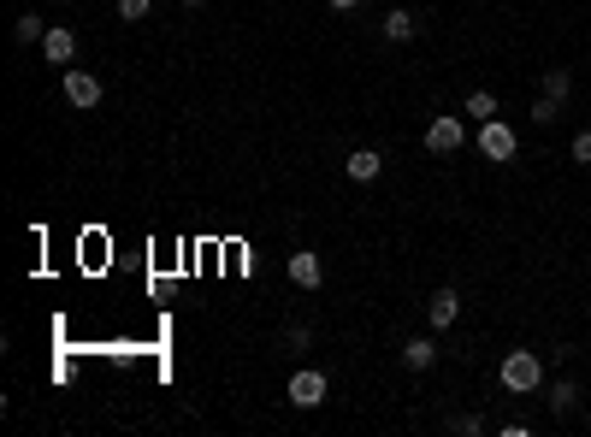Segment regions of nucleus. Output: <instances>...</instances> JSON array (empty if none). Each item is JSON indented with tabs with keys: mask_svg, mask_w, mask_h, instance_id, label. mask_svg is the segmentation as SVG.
Instances as JSON below:
<instances>
[{
	"mask_svg": "<svg viewBox=\"0 0 591 437\" xmlns=\"http://www.w3.org/2000/svg\"><path fill=\"white\" fill-rule=\"evenodd\" d=\"M497 379H502V390H514V396L544 390V355H538V349H509L502 367H497Z\"/></svg>",
	"mask_w": 591,
	"mask_h": 437,
	"instance_id": "obj_1",
	"label": "nucleus"
},
{
	"mask_svg": "<svg viewBox=\"0 0 591 437\" xmlns=\"http://www.w3.org/2000/svg\"><path fill=\"white\" fill-rule=\"evenodd\" d=\"M473 142H480V154H485V160H497V166H509V160L521 154V136H514V124H502V119H485Z\"/></svg>",
	"mask_w": 591,
	"mask_h": 437,
	"instance_id": "obj_2",
	"label": "nucleus"
},
{
	"mask_svg": "<svg viewBox=\"0 0 591 437\" xmlns=\"http://www.w3.org/2000/svg\"><path fill=\"white\" fill-rule=\"evenodd\" d=\"M468 148V130H461L456 112H438L432 124H426V154H461Z\"/></svg>",
	"mask_w": 591,
	"mask_h": 437,
	"instance_id": "obj_3",
	"label": "nucleus"
},
{
	"mask_svg": "<svg viewBox=\"0 0 591 437\" xmlns=\"http://www.w3.org/2000/svg\"><path fill=\"white\" fill-rule=\"evenodd\" d=\"M284 396H290L296 408H320L325 396H332V379H325L320 367H301L296 379H290V390H284Z\"/></svg>",
	"mask_w": 591,
	"mask_h": 437,
	"instance_id": "obj_4",
	"label": "nucleus"
},
{
	"mask_svg": "<svg viewBox=\"0 0 591 437\" xmlns=\"http://www.w3.org/2000/svg\"><path fill=\"white\" fill-rule=\"evenodd\" d=\"M66 101L78 107V112H95V107H100V78H95V71L66 66Z\"/></svg>",
	"mask_w": 591,
	"mask_h": 437,
	"instance_id": "obj_5",
	"label": "nucleus"
},
{
	"mask_svg": "<svg viewBox=\"0 0 591 437\" xmlns=\"http://www.w3.org/2000/svg\"><path fill=\"white\" fill-rule=\"evenodd\" d=\"M426 319H432V331H449L461 319V296L449 290V284H444V290H432V296H426Z\"/></svg>",
	"mask_w": 591,
	"mask_h": 437,
	"instance_id": "obj_6",
	"label": "nucleus"
},
{
	"mask_svg": "<svg viewBox=\"0 0 591 437\" xmlns=\"http://www.w3.org/2000/svg\"><path fill=\"white\" fill-rule=\"evenodd\" d=\"M290 284H296V290H320V284H325V260L313 255V248H296V255H290Z\"/></svg>",
	"mask_w": 591,
	"mask_h": 437,
	"instance_id": "obj_7",
	"label": "nucleus"
},
{
	"mask_svg": "<svg viewBox=\"0 0 591 437\" xmlns=\"http://www.w3.org/2000/svg\"><path fill=\"white\" fill-rule=\"evenodd\" d=\"M42 59H47V66H71V59H78V36H71L66 24H47V36H42Z\"/></svg>",
	"mask_w": 591,
	"mask_h": 437,
	"instance_id": "obj_8",
	"label": "nucleus"
},
{
	"mask_svg": "<svg viewBox=\"0 0 591 437\" xmlns=\"http://www.w3.org/2000/svg\"><path fill=\"white\" fill-rule=\"evenodd\" d=\"M402 367L408 372H432L438 367V343L432 337H408V343H402Z\"/></svg>",
	"mask_w": 591,
	"mask_h": 437,
	"instance_id": "obj_9",
	"label": "nucleus"
},
{
	"mask_svg": "<svg viewBox=\"0 0 591 437\" xmlns=\"http://www.w3.org/2000/svg\"><path fill=\"white\" fill-rule=\"evenodd\" d=\"M343 172H349L355 183H373V178L385 172V154H379V148H355V154L343 160Z\"/></svg>",
	"mask_w": 591,
	"mask_h": 437,
	"instance_id": "obj_10",
	"label": "nucleus"
},
{
	"mask_svg": "<svg viewBox=\"0 0 591 437\" xmlns=\"http://www.w3.org/2000/svg\"><path fill=\"white\" fill-rule=\"evenodd\" d=\"M385 36H391V42H414V36H420V18H414L408 6L385 12Z\"/></svg>",
	"mask_w": 591,
	"mask_h": 437,
	"instance_id": "obj_11",
	"label": "nucleus"
},
{
	"mask_svg": "<svg viewBox=\"0 0 591 437\" xmlns=\"http://www.w3.org/2000/svg\"><path fill=\"white\" fill-rule=\"evenodd\" d=\"M461 112H468L473 124H485V119H497V95L491 89H473L468 101H461Z\"/></svg>",
	"mask_w": 591,
	"mask_h": 437,
	"instance_id": "obj_12",
	"label": "nucleus"
},
{
	"mask_svg": "<svg viewBox=\"0 0 591 437\" xmlns=\"http://www.w3.org/2000/svg\"><path fill=\"white\" fill-rule=\"evenodd\" d=\"M42 36H47V24H42V18H36V12H24V18H18V24H12V42H18V47H30V42H42Z\"/></svg>",
	"mask_w": 591,
	"mask_h": 437,
	"instance_id": "obj_13",
	"label": "nucleus"
},
{
	"mask_svg": "<svg viewBox=\"0 0 591 437\" xmlns=\"http://www.w3.org/2000/svg\"><path fill=\"white\" fill-rule=\"evenodd\" d=\"M574 402H580V384H574V379H556V384H550V408H556V414H568Z\"/></svg>",
	"mask_w": 591,
	"mask_h": 437,
	"instance_id": "obj_14",
	"label": "nucleus"
},
{
	"mask_svg": "<svg viewBox=\"0 0 591 437\" xmlns=\"http://www.w3.org/2000/svg\"><path fill=\"white\" fill-rule=\"evenodd\" d=\"M544 95H550V101H568V95H574V78H568V71H544Z\"/></svg>",
	"mask_w": 591,
	"mask_h": 437,
	"instance_id": "obj_15",
	"label": "nucleus"
},
{
	"mask_svg": "<svg viewBox=\"0 0 591 437\" xmlns=\"http://www.w3.org/2000/svg\"><path fill=\"white\" fill-rule=\"evenodd\" d=\"M556 112H562V101H550V95H538V101H533V124H556Z\"/></svg>",
	"mask_w": 591,
	"mask_h": 437,
	"instance_id": "obj_16",
	"label": "nucleus"
},
{
	"mask_svg": "<svg viewBox=\"0 0 591 437\" xmlns=\"http://www.w3.org/2000/svg\"><path fill=\"white\" fill-rule=\"evenodd\" d=\"M148 12H154V0H119V18H124V24L148 18Z\"/></svg>",
	"mask_w": 591,
	"mask_h": 437,
	"instance_id": "obj_17",
	"label": "nucleus"
},
{
	"mask_svg": "<svg viewBox=\"0 0 591 437\" xmlns=\"http://www.w3.org/2000/svg\"><path fill=\"white\" fill-rule=\"evenodd\" d=\"M456 432H461V437H480V432H485V420H480V414H461V420H456Z\"/></svg>",
	"mask_w": 591,
	"mask_h": 437,
	"instance_id": "obj_18",
	"label": "nucleus"
},
{
	"mask_svg": "<svg viewBox=\"0 0 591 437\" xmlns=\"http://www.w3.org/2000/svg\"><path fill=\"white\" fill-rule=\"evenodd\" d=\"M574 160H580V166H591V130L574 136Z\"/></svg>",
	"mask_w": 591,
	"mask_h": 437,
	"instance_id": "obj_19",
	"label": "nucleus"
},
{
	"mask_svg": "<svg viewBox=\"0 0 591 437\" xmlns=\"http://www.w3.org/2000/svg\"><path fill=\"white\" fill-rule=\"evenodd\" d=\"M284 343H290V349H308L313 331H308V326H290V331H284Z\"/></svg>",
	"mask_w": 591,
	"mask_h": 437,
	"instance_id": "obj_20",
	"label": "nucleus"
},
{
	"mask_svg": "<svg viewBox=\"0 0 591 437\" xmlns=\"http://www.w3.org/2000/svg\"><path fill=\"white\" fill-rule=\"evenodd\" d=\"M332 6H337V12H349V6H361V0H332Z\"/></svg>",
	"mask_w": 591,
	"mask_h": 437,
	"instance_id": "obj_21",
	"label": "nucleus"
},
{
	"mask_svg": "<svg viewBox=\"0 0 591 437\" xmlns=\"http://www.w3.org/2000/svg\"><path fill=\"white\" fill-rule=\"evenodd\" d=\"M184 6H207V0H184Z\"/></svg>",
	"mask_w": 591,
	"mask_h": 437,
	"instance_id": "obj_22",
	"label": "nucleus"
}]
</instances>
